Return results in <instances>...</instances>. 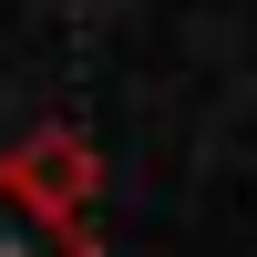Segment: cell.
I'll list each match as a JSON object with an SVG mask.
<instances>
[{
  "instance_id": "6da1fadb",
  "label": "cell",
  "mask_w": 257,
  "mask_h": 257,
  "mask_svg": "<svg viewBox=\"0 0 257 257\" xmlns=\"http://www.w3.org/2000/svg\"><path fill=\"white\" fill-rule=\"evenodd\" d=\"M21 185H41L52 206H72V216H93V196H103V155H93V134H72V123H41V134H21L11 155Z\"/></svg>"
},
{
  "instance_id": "7a4b0ae2",
  "label": "cell",
  "mask_w": 257,
  "mask_h": 257,
  "mask_svg": "<svg viewBox=\"0 0 257 257\" xmlns=\"http://www.w3.org/2000/svg\"><path fill=\"white\" fill-rule=\"evenodd\" d=\"M0 257H93V216L52 206L41 185H21L0 165Z\"/></svg>"
}]
</instances>
